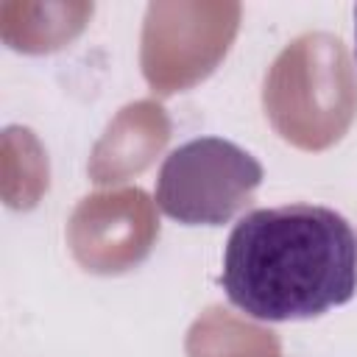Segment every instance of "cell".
Returning a JSON list of instances; mask_svg holds the SVG:
<instances>
[{
  "label": "cell",
  "instance_id": "obj_3",
  "mask_svg": "<svg viewBox=\"0 0 357 357\" xmlns=\"http://www.w3.org/2000/svg\"><path fill=\"white\" fill-rule=\"evenodd\" d=\"M354 59H357V6H354Z\"/></svg>",
  "mask_w": 357,
  "mask_h": 357
},
{
  "label": "cell",
  "instance_id": "obj_1",
  "mask_svg": "<svg viewBox=\"0 0 357 357\" xmlns=\"http://www.w3.org/2000/svg\"><path fill=\"white\" fill-rule=\"evenodd\" d=\"M220 284L248 318H318L357 293V234L321 204L251 209L226 240Z\"/></svg>",
  "mask_w": 357,
  "mask_h": 357
},
{
  "label": "cell",
  "instance_id": "obj_2",
  "mask_svg": "<svg viewBox=\"0 0 357 357\" xmlns=\"http://www.w3.org/2000/svg\"><path fill=\"white\" fill-rule=\"evenodd\" d=\"M262 181V165L240 145L198 137L173 148L159 170V209L187 226H218L240 212Z\"/></svg>",
  "mask_w": 357,
  "mask_h": 357
}]
</instances>
